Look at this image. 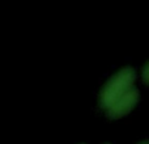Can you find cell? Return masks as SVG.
<instances>
[{
  "mask_svg": "<svg viewBox=\"0 0 149 144\" xmlns=\"http://www.w3.org/2000/svg\"><path fill=\"white\" fill-rule=\"evenodd\" d=\"M148 71H149V66H148V63L144 66V68H143V81L147 84L148 82Z\"/></svg>",
  "mask_w": 149,
  "mask_h": 144,
  "instance_id": "cell-3",
  "label": "cell"
},
{
  "mask_svg": "<svg viewBox=\"0 0 149 144\" xmlns=\"http://www.w3.org/2000/svg\"><path fill=\"white\" fill-rule=\"evenodd\" d=\"M136 79V72L131 67H124L118 71L110 80H107L103 85L100 94V105L105 110H107L120 96H123L127 90L134 88V82Z\"/></svg>",
  "mask_w": 149,
  "mask_h": 144,
  "instance_id": "cell-1",
  "label": "cell"
},
{
  "mask_svg": "<svg viewBox=\"0 0 149 144\" xmlns=\"http://www.w3.org/2000/svg\"><path fill=\"white\" fill-rule=\"evenodd\" d=\"M139 144H148V140H144V142H141V143H139Z\"/></svg>",
  "mask_w": 149,
  "mask_h": 144,
  "instance_id": "cell-4",
  "label": "cell"
},
{
  "mask_svg": "<svg viewBox=\"0 0 149 144\" xmlns=\"http://www.w3.org/2000/svg\"><path fill=\"white\" fill-rule=\"evenodd\" d=\"M137 101H139V90L136 88H131L106 110L107 115L113 119L120 118V117L128 114L137 105Z\"/></svg>",
  "mask_w": 149,
  "mask_h": 144,
  "instance_id": "cell-2",
  "label": "cell"
}]
</instances>
